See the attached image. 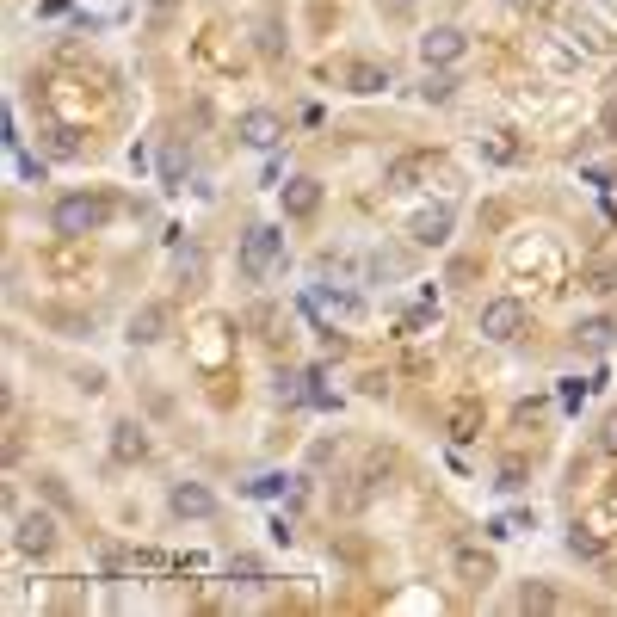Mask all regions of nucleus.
I'll use <instances>...</instances> for the list:
<instances>
[{"label": "nucleus", "instance_id": "f8f14e48", "mask_svg": "<svg viewBox=\"0 0 617 617\" xmlns=\"http://www.w3.org/2000/svg\"><path fill=\"white\" fill-rule=\"evenodd\" d=\"M321 210V179H309V173H297L284 186V216H297V223H309V216Z\"/></svg>", "mask_w": 617, "mask_h": 617}, {"label": "nucleus", "instance_id": "6ab92c4d", "mask_svg": "<svg viewBox=\"0 0 617 617\" xmlns=\"http://www.w3.org/2000/svg\"><path fill=\"white\" fill-rule=\"evenodd\" d=\"M476 420H482L476 408H457V414H451V439H457V445H463V439H476Z\"/></svg>", "mask_w": 617, "mask_h": 617}, {"label": "nucleus", "instance_id": "9b49d317", "mask_svg": "<svg viewBox=\"0 0 617 617\" xmlns=\"http://www.w3.org/2000/svg\"><path fill=\"white\" fill-rule=\"evenodd\" d=\"M167 506H173L179 519H210V513H216V494H210L204 482H173Z\"/></svg>", "mask_w": 617, "mask_h": 617}, {"label": "nucleus", "instance_id": "39448f33", "mask_svg": "<svg viewBox=\"0 0 617 617\" xmlns=\"http://www.w3.org/2000/svg\"><path fill=\"white\" fill-rule=\"evenodd\" d=\"M463 50H469V38L457 25H432V31H420V56H426V68H451V62H463Z\"/></svg>", "mask_w": 617, "mask_h": 617}, {"label": "nucleus", "instance_id": "423d86ee", "mask_svg": "<svg viewBox=\"0 0 617 617\" xmlns=\"http://www.w3.org/2000/svg\"><path fill=\"white\" fill-rule=\"evenodd\" d=\"M451 223H457V210H451V204H432V210H420L414 223H408V235H414V247H445V241H451Z\"/></svg>", "mask_w": 617, "mask_h": 617}, {"label": "nucleus", "instance_id": "393cba45", "mask_svg": "<svg viewBox=\"0 0 617 617\" xmlns=\"http://www.w3.org/2000/svg\"><path fill=\"white\" fill-rule=\"evenodd\" d=\"M599 130H605V142H617V99L605 105V118H599Z\"/></svg>", "mask_w": 617, "mask_h": 617}, {"label": "nucleus", "instance_id": "5701e85b", "mask_svg": "<svg viewBox=\"0 0 617 617\" xmlns=\"http://www.w3.org/2000/svg\"><path fill=\"white\" fill-rule=\"evenodd\" d=\"M599 451H605V457H617V414H611V420H605V432H599Z\"/></svg>", "mask_w": 617, "mask_h": 617}, {"label": "nucleus", "instance_id": "f257e3e1", "mask_svg": "<svg viewBox=\"0 0 617 617\" xmlns=\"http://www.w3.org/2000/svg\"><path fill=\"white\" fill-rule=\"evenodd\" d=\"M50 223H56V235H68V241L99 235V229H105V198H93V192H68V198H56Z\"/></svg>", "mask_w": 617, "mask_h": 617}, {"label": "nucleus", "instance_id": "0eeeda50", "mask_svg": "<svg viewBox=\"0 0 617 617\" xmlns=\"http://www.w3.org/2000/svg\"><path fill=\"white\" fill-rule=\"evenodd\" d=\"M235 136L247 142V149H272V142L284 136V124H278V112H266V105H253V112H241V118H235Z\"/></svg>", "mask_w": 617, "mask_h": 617}, {"label": "nucleus", "instance_id": "f3484780", "mask_svg": "<svg viewBox=\"0 0 617 617\" xmlns=\"http://www.w3.org/2000/svg\"><path fill=\"white\" fill-rule=\"evenodd\" d=\"M568 556H580V562H599V556H605V543H599L587 525H574V531H568Z\"/></svg>", "mask_w": 617, "mask_h": 617}, {"label": "nucleus", "instance_id": "6e6552de", "mask_svg": "<svg viewBox=\"0 0 617 617\" xmlns=\"http://www.w3.org/2000/svg\"><path fill=\"white\" fill-rule=\"evenodd\" d=\"M167 321H173V309L167 303H142L136 315H130V346H155V340H167Z\"/></svg>", "mask_w": 617, "mask_h": 617}, {"label": "nucleus", "instance_id": "aec40b11", "mask_svg": "<svg viewBox=\"0 0 617 617\" xmlns=\"http://www.w3.org/2000/svg\"><path fill=\"white\" fill-rule=\"evenodd\" d=\"M550 605H556L550 587H525V593H519V611H550Z\"/></svg>", "mask_w": 617, "mask_h": 617}, {"label": "nucleus", "instance_id": "4468645a", "mask_svg": "<svg viewBox=\"0 0 617 617\" xmlns=\"http://www.w3.org/2000/svg\"><path fill=\"white\" fill-rule=\"evenodd\" d=\"M346 87L371 99V93H383V87H389V68H383V62H346Z\"/></svg>", "mask_w": 617, "mask_h": 617}, {"label": "nucleus", "instance_id": "1a4fd4ad", "mask_svg": "<svg viewBox=\"0 0 617 617\" xmlns=\"http://www.w3.org/2000/svg\"><path fill=\"white\" fill-rule=\"evenodd\" d=\"M451 568H457V580H463V587H488V580L500 574V568H494V556H488V550H476V543H457Z\"/></svg>", "mask_w": 617, "mask_h": 617}, {"label": "nucleus", "instance_id": "dca6fc26", "mask_svg": "<svg viewBox=\"0 0 617 617\" xmlns=\"http://www.w3.org/2000/svg\"><path fill=\"white\" fill-rule=\"evenodd\" d=\"M568 44H580V50H605V31H599L593 19H580V13H568Z\"/></svg>", "mask_w": 617, "mask_h": 617}, {"label": "nucleus", "instance_id": "9d476101", "mask_svg": "<svg viewBox=\"0 0 617 617\" xmlns=\"http://www.w3.org/2000/svg\"><path fill=\"white\" fill-rule=\"evenodd\" d=\"M432 167H439V155H426V149H414V155H395V161H389V173H383V186H389V192H408L414 179H426Z\"/></svg>", "mask_w": 617, "mask_h": 617}, {"label": "nucleus", "instance_id": "7ed1b4c3", "mask_svg": "<svg viewBox=\"0 0 617 617\" xmlns=\"http://www.w3.org/2000/svg\"><path fill=\"white\" fill-rule=\"evenodd\" d=\"M476 328H482V340H494V346L519 340V334H525V303H519V297H488L482 315H476Z\"/></svg>", "mask_w": 617, "mask_h": 617}, {"label": "nucleus", "instance_id": "f03ea898", "mask_svg": "<svg viewBox=\"0 0 617 617\" xmlns=\"http://www.w3.org/2000/svg\"><path fill=\"white\" fill-rule=\"evenodd\" d=\"M278 253H284V229H278V223H253V229L241 235V278L260 284V278L278 266Z\"/></svg>", "mask_w": 617, "mask_h": 617}, {"label": "nucleus", "instance_id": "a211bd4d", "mask_svg": "<svg viewBox=\"0 0 617 617\" xmlns=\"http://www.w3.org/2000/svg\"><path fill=\"white\" fill-rule=\"evenodd\" d=\"M179 179H186V149L173 142V149L161 155V186H167V192H179Z\"/></svg>", "mask_w": 617, "mask_h": 617}, {"label": "nucleus", "instance_id": "b1692460", "mask_svg": "<svg viewBox=\"0 0 617 617\" xmlns=\"http://www.w3.org/2000/svg\"><path fill=\"white\" fill-rule=\"evenodd\" d=\"M587 290H617V272H611V266H593V284H587Z\"/></svg>", "mask_w": 617, "mask_h": 617}, {"label": "nucleus", "instance_id": "2eb2a0df", "mask_svg": "<svg viewBox=\"0 0 617 617\" xmlns=\"http://www.w3.org/2000/svg\"><path fill=\"white\" fill-rule=\"evenodd\" d=\"M457 93V75H451V68H426V81H420V99L426 105H445Z\"/></svg>", "mask_w": 617, "mask_h": 617}, {"label": "nucleus", "instance_id": "4be33fe9", "mask_svg": "<svg viewBox=\"0 0 617 617\" xmlns=\"http://www.w3.org/2000/svg\"><path fill=\"white\" fill-rule=\"evenodd\" d=\"M179 278L198 284V278H204V253H179Z\"/></svg>", "mask_w": 617, "mask_h": 617}, {"label": "nucleus", "instance_id": "ddd939ff", "mask_svg": "<svg viewBox=\"0 0 617 617\" xmlns=\"http://www.w3.org/2000/svg\"><path fill=\"white\" fill-rule=\"evenodd\" d=\"M112 457H118V463H142V457H149V439H142L136 420H118V426H112Z\"/></svg>", "mask_w": 617, "mask_h": 617}, {"label": "nucleus", "instance_id": "20e7f679", "mask_svg": "<svg viewBox=\"0 0 617 617\" xmlns=\"http://www.w3.org/2000/svg\"><path fill=\"white\" fill-rule=\"evenodd\" d=\"M13 550L31 556V562H44V556L56 550V519H50V513H25V519L13 525Z\"/></svg>", "mask_w": 617, "mask_h": 617}, {"label": "nucleus", "instance_id": "412c9836", "mask_svg": "<svg viewBox=\"0 0 617 617\" xmlns=\"http://www.w3.org/2000/svg\"><path fill=\"white\" fill-rule=\"evenodd\" d=\"M580 334H587V340H593V346H611V334H617V328H611V321H605V315H599V321H587V328H580Z\"/></svg>", "mask_w": 617, "mask_h": 617}, {"label": "nucleus", "instance_id": "a878e982", "mask_svg": "<svg viewBox=\"0 0 617 617\" xmlns=\"http://www.w3.org/2000/svg\"><path fill=\"white\" fill-rule=\"evenodd\" d=\"M402 7H408V0H402Z\"/></svg>", "mask_w": 617, "mask_h": 617}]
</instances>
